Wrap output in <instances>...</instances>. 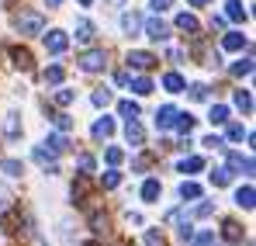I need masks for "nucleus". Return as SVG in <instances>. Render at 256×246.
Wrapping results in <instances>:
<instances>
[{
  "label": "nucleus",
  "mask_w": 256,
  "mask_h": 246,
  "mask_svg": "<svg viewBox=\"0 0 256 246\" xmlns=\"http://www.w3.org/2000/svg\"><path fill=\"white\" fill-rule=\"evenodd\" d=\"M198 170H204V160H201V156H187V160H180V173H198Z\"/></svg>",
  "instance_id": "obj_26"
},
{
  "label": "nucleus",
  "mask_w": 256,
  "mask_h": 246,
  "mask_svg": "<svg viewBox=\"0 0 256 246\" xmlns=\"http://www.w3.org/2000/svg\"><path fill=\"white\" fill-rule=\"evenodd\" d=\"M45 4H48V7H59V4H62V0H45Z\"/></svg>",
  "instance_id": "obj_54"
},
{
  "label": "nucleus",
  "mask_w": 256,
  "mask_h": 246,
  "mask_svg": "<svg viewBox=\"0 0 256 246\" xmlns=\"http://www.w3.org/2000/svg\"><path fill=\"white\" fill-rule=\"evenodd\" d=\"M100 184H104V191H111V187H118V184H122V173H118V170L111 166V170H108V173L100 177Z\"/></svg>",
  "instance_id": "obj_34"
},
{
  "label": "nucleus",
  "mask_w": 256,
  "mask_h": 246,
  "mask_svg": "<svg viewBox=\"0 0 256 246\" xmlns=\"http://www.w3.org/2000/svg\"><path fill=\"white\" fill-rule=\"evenodd\" d=\"M146 35H149L152 42H166L170 39V28H166L160 18H149V21H146Z\"/></svg>",
  "instance_id": "obj_7"
},
{
  "label": "nucleus",
  "mask_w": 256,
  "mask_h": 246,
  "mask_svg": "<svg viewBox=\"0 0 256 246\" xmlns=\"http://www.w3.org/2000/svg\"><path fill=\"white\" fill-rule=\"evenodd\" d=\"M80 4H84V7H90V4H94V0H80Z\"/></svg>",
  "instance_id": "obj_55"
},
{
  "label": "nucleus",
  "mask_w": 256,
  "mask_h": 246,
  "mask_svg": "<svg viewBox=\"0 0 256 246\" xmlns=\"http://www.w3.org/2000/svg\"><path fill=\"white\" fill-rule=\"evenodd\" d=\"M90 229H94L97 236H104V232H108V215H100V211H94V215H90Z\"/></svg>",
  "instance_id": "obj_30"
},
{
  "label": "nucleus",
  "mask_w": 256,
  "mask_h": 246,
  "mask_svg": "<svg viewBox=\"0 0 256 246\" xmlns=\"http://www.w3.org/2000/svg\"><path fill=\"white\" fill-rule=\"evenodd\" d=\"M176 28L187 35H198V18L194 14H176Z\"/></svg>",
  "instance_id": "obj_21"
},
{
  "label": "nucleus",
  "mask_w": 256,
  "mask_h": 246,
  "mask_svg": "<svg viewBox=\"0 0 256 246\" xmlns=\"http://www.w3.org/2000/svg\"><path fill=\"white\" fill-rule=\"evenodd\" d=\"M222 49H225V52H242V49H246V35H242V32L222 35Z\"/></svg>",
  "instance_id": "obj_10"
},
{
  "label": "nucleus",
  "mask_w": 256,
  "mask_h": 246,
  "mask_svg": "<svg viewBox=\"0 0 256 246\" xmlns=\"http://www.w3.org/2000/svg\"><path fill=\"white\" fill-rule=\"evenodd\" d=\"M222 236H225L228 243H239V239H242V225H239L236 218H225V222H222Z\"/></svg>",
  "instance_id": "obj_14"
},
{
  "label": "nucleus",
  "mask_w": 256,
  "mask_h": 246,
  "mask_svg": "<svg viewBox=\"0 0 256 246\" xmlns=\"http://www.w3.org/2000/svg\"><path fill=\"white\" fill-rule=\"evenodd\" d=\"M125 139H128V146H142V142H146V132H142L138 118H128V125H125Z\"/></svg>",
  "instance_id": "obj_11"
},
{
  "label": "nucleus",
  "mask_w": 256,
  "mask_h": 246,
  "mask_svg": "<svg viewBox=\"0 0 256 246\" xmlns=\"http://www.w3.org/2000/svg\"><path fill=\"white\" fill-rule=\"evenodd\" d=\"M80 70L84 73H100L104 66H108V52L104 49H86V52H80Z\"/></svg>",
  "instance_id": "obj_2"
},
{
  "label": "nucleus",
  "mask_w": 256,
  "mask_h": 246,
  "mask_svg": "<svg viewBox=\"0 0 256 246\" xmlns=\"http://www.w3.org/2000/svg\"><path fill=\"white\" fill-rule=\"evenodd\" d=\"M0 225H4V232H10V236H21V232H24L21 225H28V218H24V215H21L18 208H10V211H4Z\"/></svg>",
  "instance_id": "obj_4"
},
{
  "label": "nucleus",
  "mask_w": 256,
  "mask_h": 246,
  "mask_svg": "<svg viewBox=\"0 0 256 246\" xmlns=\"http://www.w3.org/2000/svg\"><path fill=\"white\" fill-rule=\"evenodd\" d=\"M228 122V108L225 104H214L212 108V125H225Z\"/></svg>",
  "instance_id": "obj_38"
},
{
  "label": "nucleus",
  "mask_w": 256,
  "mask_h": 246,
  "mask_svg": "<svg viewBox=\"0 0 256 246\" xmlns=\"http://www.w3.org/2000/svg\"><path fill=\"white\" fill-rule=\"evenodd\" d=\"M190 236H194V229H190V218H184V222H180V239L187 243Z\"/></svg>",
  "instance_id": "obj_47"
},
{
  "label": "nucleus",
  "mask_w": 256,
  "mask_h": 246,
  "mask_svg": "<svg viewBox=\"0 0 256 246\" xmlns=\"http://www.w3.org/2000/svg\"><path fill=\"white\" fill-rule=\"evenodd\" d=\"M132 166H135V170H149V166H152V156H135Z\"/></svg>",
  "instance_id": "obj_45"
},
{
  "label": "nucleus",
  "mask_w": 256,
  "mask_h": 246,
  "mask_svg": "<svg viewBox=\"0 0 256 246\" xmlns=\"http://www.w3.org/2000/svg\"><path fill=\"white\" fill-rule=\"evenodd\" d=\"M52 125H56V128H59V132H70V128H73V118H70V115H62V111H59V115H52Z\"/></svg>",
  "instance_id": "obj_39"
},
{
  "label": "nucleus",
  "mask_w": 256,
  "mask_h": 246,
  "mask_svg": "<svg viewBox=\"0 0 256 246\" xmlns=\"http://www.w3.org/2000/svg\"><path fill=\"white\" fill-rule=\"evenodd\" d=\"M212 243H214V232H208V229H204L201 236H194V243H190V246H212Z\"/></svg>",
  "instance_id": "obj_44"
},
{
  "label": "nucleus",
  "mask_w": 256,
  "mask_h": 246,
  "mask_svg": "<svg viewBox=\"0 0 256 246\" xmlns=\"http://www.w3.org/2000/svg\"><path fill=\"white\" fill-rule=\"evenodd\" d=\"M76 166H80V170H84V173H90V170H94V156H80V160H76Z\"/></svg>",
  "instance_id": "obj_48"
},
{
  "label": "nucleus",
  "mask_w": 256,
  "mask_h": 246,
  "mask_svg": "<svg viewBox=\"0 0 256 246\" xmlns=\"http://www.w3.org/2000/svg\"><path fill=\"white\" fill-rule=\"evenodd\" d=\"M204 146H212V149H218V146H222V139H218V135H208V139H204Z\"/></svg>",
  "instance_id": "obj_52"
},
{
  "label": "nucleus",
  "mask_w": 256,
  "mask_h": 246,
  "mask_svg": "<svg viewBox=\"0 0 256 246\" xmlns=\"http://www.w3.org/2000/svg\"><path fill=\"white\" fill-rule=\"evenodd\" d=\"M212 211H214V205H212V201H204V205H198V208H194V211H190L187 218H204V215H212Z\"/></svg>",
  "instance_id": "obj_41"
},
{
  "label": "nucleus",
  "mask_w": 256,
  "mask_h": 246,
  "mask_svg": "<svg viewBox=\"0 0 256 246\" xmlns=\"http://www.w3.org/2000/svg\"><path fill=\"white\" fill-rule=\"evenodd\" d=\"M146 246H163V232L160 229H149L146 232Z\"/></svg>",
  "instance_id": "obj_42"
},
{
  "label": "nucleus",
  "mask_w": 256,
  "mask_h": 246,
  "mask_svg": "<svg viewBox=\"0 0 256 246\" xmlns=\"http://www.w3.org/2000/svg\"><path fill=\"white\" fill-rule=\"evenodd\" d=\"M173 122H176V108H173V104H163V108L156 111V128L166 132V128H173Z\"/></svg>",
  "instance_id": "obj_9"
},
{
  "label": "nucleus",
  "mask_w": 256,
  "mask_h": 246,
  "mask_svg": "<svg viewBox=\"0 0 256 246\" xmlns=\"http://www.w3.org/2000/svg\"><path fill=\"white\" fill-rule=\"evenodd\" d=\"M128 83H132V90H135L138 97L152 94V80H149V77H135V80H128Z\"/></svg>",
  "instance_id": "obj_25"
},
{
  "label": "nucleus",
  "mask_w": 256,
  "mask_h": 246,
  "mask_svg": "<svg viewBox=\"0 0 256 246\" xmlns=\"http://www.w3.org/2000/svg\"><path fill=\"white\" fill-rule=\"evenodd\" d=\"M45 49H48L52 56H62V52L70 49V35H66V32H59V28H52V32L45 35Z\"/></svg>",
  "instance_id": "obj_6"
},
{
  "label": "nucleus",
  "mask_w": 256,
  "mask_h": 246,
  "mask_svg": "<svg viewBox=\"0 0 256 246\" xmlns=\"http://www.w3.org/2000/svg\"><path fill=\"white\" fill-rule=\"evenodd\" d=\"M236 108H242L246 115L253 111V94L250 90H236Z\"/></svg>",
  "instance_id": "obj_29"
},
{
  "label": "nucleus",
  "mask_w": 256,
  "mask_h": 246,
  "mask_svg": "<svg viewBox=\"0 0 256 246\" xmlns=\"http://www.w3.org/2000/svg\"><path fill=\"white\" fill-rule=\"evenodd\" d=\"M242 135H246V128H242V125H228V139H232V142H239Z\"/></svg>",
  "instance_id": "obj_46"
},
{
  "label": "nucleus",
  "mask_w": 256,
  "mask_h": 246,
  "mask_svg": "<svg viewBox=\"0 0 256 246\" xmlns=\"http://www.w3.org/2000/svg\"><path fill=\"white\" fill-rule=\"evenodd\" d=\"M187 4H190V7H208L212 0H187Z\"/></svg>",
  "instance_id": "obj_53"
},
{
  "label": "nucleus",
  "mask_w": 256,
  "mask_h": 246,
  "mask_svg": "<svg viewBox=\"0 0 256 246\" xmlns=\"http://www.w3.org/2000/svg\"><path fill=\"white\" fill-rule=\"evenodd\" d=\"M180 198H190V201H198V198H201V184H194V180H184V184H180Z\"/></svg>",
  "instance_id": "obj_24"
},
{
  "label": "nucleus",
  "mask_w": 256,
  "mask_h": 246,
  "mask_svg": "<svg viewBox=\"0 0 256 246\" xmlns=\"http://www.w3.org/2000/svg\"><path fill=\"white\" fill-rule=\"evenodd\" d=\"M114 80H118V83H122V87H125V83L132 80V77H128V70H118V73H114Z\"/></svg>",
  "instance_id": "obj_51"
},
{
  "label": "nucleus",
  "mask_w": 256,
  "mask_h": 246,
  "mask_svg": "<svg viewBox=\"0 0 256 246\" xmlns=\"http://www.w3.org/2000/svg\"><path fill=\"white\" fill-rule=\"evenodd\" d=\"M76 42H94V25L90 21H76Z\"/></svg>",
  "instance_id": "obj_31"
},
{
  "label": "nucleus",
  "mask_w": 256,
  "mask_h": 246,
  "mask_svg": "<svg viewBox=\"0 0 256 246\" xmlns=\"http://www.w3.org/2000/svg\"><path fill=\"white\" fill-rule=\"evenodd\" d=\"M118 115H122V118H138V104H135V101H118Z\"/></svg>",
  "instance_id": "obj_27"
},
{
  "label": "nucleus",
  "mask_w": 256,
  "mask_h": 246,
  "mask_svg": "<svg viewBox=\"0 0 256 246\" xmlns=\"http://www.w3.org/2000/svg\"><path fill=\"white\" fill-rule=\"evenodd\" d=\"M160 194H163V187H160V180H152V177H149V180L142 184V201H149V205H152V201H156Z\"/></svg>",
  "instance_id": "obj_18"
},
{
  "label": "nucleus",
  "mask_w": 256,
  "mask_h": 246,
  "mask_svg": "<svg viewBox=\"0 0 256 246\" xmlns=\"http://www.w3.org/2000/svg\"><path fill=\"white\" fill-rule=\"evenodd\" d=\"M7 56H10V66H14V70H21V73H32V70H35V59H32V52H28V49L10 45V49H7Z\"/></svg>",
  "instance_id": "obj_3"
},
{
  "label": "nucleus",
  "mask_w": 256,
  "mask_h": 246,
  "mask_svg": "<svg viewBox=\"0 0 256 246\" xmlns=\"http://www.w3.org/2000/svg\"><path fill=\"white\" fill-rule=\"evenodd\" d=\"M86 198H90V177L80 173L76 184H73V205H86Z\"/></svg>",
  "instance_id": "obj_8"
},
{
  "label": "nucleus",
  "mask_w": 256,
  "mask_h": 246,
  "mask_svg": "<svg viewBox=\"0 0 256 246\" xmlns=\"http://www.w3.org/2000/svg\"><path fill=\"white\" fill-rule=\"evenodd\" d=\"M228 166L239 170V173H253V160L242 156V153H228Z\"/></svg>",
  "instance_id": "obj_16"
},
{
  "label": "nucleus",
  "mask_w": 256,
  "mask_h": 246,
  "mask_svg": "<svg viewBox=\"0 0 256 246\" xmlns=\"http://www.w3.org/2000/svg\"><path fill=\"white\" fill-rule=\"evenodd\" d=\"M253 198H256V194H253V187H250V184H246V187H239V191H236V205H239V208H246V211H250V208L256 205Z\"/></svg>",
  "instance_id": "obj_20"
},
{
  "label": "nucleus",
  "mask_w": 256,
  "mask_h": 246,
  "mask_svg": "<svg viewBox=\"0 0 256 246\" xmlns=\"http://www.w3.org/2000/svg\"><path fill=\"white\" fill-rule=\"evenodd\" d=\"M138 28H142V18H138L135 11L122 14V32H125V35H138Z\"/></svg>",
  "instance_id": "obj_15"
},
{
  "label": "nucleus",
  "mask_w": 256,
  "mask_h": 246,
  "mask_svg": "<svg viewBox=\"0 0 256 246\" xmlns=\"http://www.w3.org/2000/svg\"><path fill=\"white\" fill-rule=\"evenodd\" d=\"M163 87H166L170 94H184V87H187V80H184L180 73H166V77H163Z\"/></svg>",
  "instance_id": "obj_19"
},
{
  "label": "nucleus",
  "mask_w": 256,
  "mask_h": 246,
  "mask_svg": "<svg viewBox=\"0 0 256 246\" xmlns=\"http://www.w3.org/2000/svg\"><path fill=\"white\" fill-rule=\"evenodd\" d=\"M18 32L21 35H42L45 32V18L38 14V11H24V14H18Z\"/></svg>",
  "instance_id": "obj_1"
},
{
  "label": "nucleus",
  "mask_w": 256,
  "mask_h": 246,
  "mask_svg": "<svg viewBox=\"0 0 256 246\" xmlns=\"http://www.w3.org/2000/svg\"><path fill=\"white\" fill-rule=\"evenodd\" d=\"M173 128H176V132H184V135H190V128H194V115H180V111H176Z\"/></svg>",
  "instance_id": "obj_28"
},
{
  "label": "nucleus",
  "mask_w": 256,
  "mask_h": 246,
  "mask_svg": "<svg viewBox=\"0 0 256 246\" xmlns=\"http://www.w3.org/2000/svg\"><path fill=\"white\" fill-rule=\"evenodd\" d=\"M212 184H214V187H228V184H232V170H214Z\"/></svg>",
  "instance_id": "obj_35"
},
{
  "label": "nucleus",
  "mask_w": 256,
  "mask_h": 246,
  "mask_svg": "<svg viewBox=\"0 0 256 246\" xmlns=\"http://www.w3.org/2000/svg\"><path fill=\"white\" fill-rule=\"evenodd\" d=\"M225 14H228L232 21H246V18H250V14H246V7H242L239 0H228V4H225Z\"/></svg>",
  "instance_id": "obj_23"
},
{
  "label": "nucleus",
  "mask_w": 256,
  "mask_h": 246,
  "mask_svg": "<svg viewBox=\"0 0 256 246\" xmlns=\"http://www.w3.org/2000/svg\"><path fill=\"white\" fill-rule=\"evenodd\" d=\"M222 28H225V18L214 14V18H212V32H222Z\"/></svg>",
  "instance_id": "obj_50"
},
{
  "label": "nucleus",
  "mask_w": 256,
  "mask_h": 246,
  "mask_svg": "<svg viewBox=\"0 0 256 246\" xmlns=\"http://www.w3.org/2000/svg\"><path fill=\"white\" fill-rule=\"evenodd\" d=\"M4 135H7V139H18V135H21V115H18V111L7 115V122H4Z\"/></svg>",
  "instance_id": "obj_17"
},
{
  "label": "nucleus",
  "mask_w": 256,
  "mask_h": 246,
  "mask_svg": "<svg viewBox=\"0 0 256 246\" xmlns=\"http://www.w3.org/2000/svg\"><path fill=\"white\" fill-rule=\"evenodd\" d=\"M0 170H4L7 177H21V173H24V166H21V160H4V163H0Z\"/></svg>",
  "instance_id": "obj_33"
},
{
  "label": "nucleus",
  "mask_w": 256,
  "mask_h": 246,
  "mask_svg": "<svg viewBox=\"0 0 256 246\" xmlns=\"http://www.w3.org/2000/svg\"><path fill=\"white\" fill-rule=\"evenodd\" d=\"M42 77H45V83H48V87H59V83H62V66H48Z\"/></svg>",
  "instance_id": "obj_32"
},
{
  "label": "nucleus",
  "mask_w": 256,
  "mask_h": 246,
  "mask_svg": "<svg viewBox=\"0 0 256 246\" xmlns=\"http://www.w3.org/2000/svg\"><path fill=\"white\" fill-rule=\"evenodd\" d=\"M90 135H94L97 142H100V139H111V135H114V122H111V118H97L94 128H90Z\"/></svg>",
  "instance_id": "obj_12"
},
{
  "label": "nucleus",
  "mask_w": 256,
  "mask_h": 246,
  "mask_svg": "<svg viewBox=\"0 0 256 246\" xmlns=\"http://www.w3.org/2000/svg\"><path fill=\"white\" fill-rule=\"evenodd\" d=\"M250 73H253V63H250V59L232 63V77H250Z\"/></svg>",
  "instance_id": "obj_36"
},
{
  "label": "nucleus",
  "mask_w": 256,
  "mask_h": 246,
  "mask_svg": "<svg viewBox=\"0 0 256 246\" xmlns=\"http://www.w3.org/2000/svg\"><path fill=\"white\" fill-rule=\"evenodd\" d=\"M90 101H94V108H108V104H111V90H104V87H100V90H94V97H90Z\"/></svg>",
  "instance_id": "obj_37"
},
{
  "label": "nucleus",
  "mask_w": 256,
  "mask_h": 246,
  "mask_svg": "<svg viewBox=\"0 0 256 246\" xmlns=\"http://www.w3.org/2000/svg\"><path fill=\"white\" fill-rule=\"evenodd\" d=\"M125 63H128V70H142V73H146V70L156 66V56H152V52H138V49H132V52L125 56Z\"/></svg>",
  "instance_id": "obj_5"
},
{
  "label": "nucleus",
  "mask_w": 256,
  "mask_h": 246,
  "mask_svg": "<svg viewBox=\"0 0 256 246\" xmlns=\"http://www.w3.org/2000/svg\"><path fill=\"white\" fill-rule=\"evenodd\" d=\"M173 4H176V0H152V11H166Z\"/></svg>",
  "instance_id": "obj_49"
},
{
  "label": "nucleus",
  "mask_w": 256,
  "mask_h": 246,
  "mask_svg": "<svg viewBox=\"0 0 256 246\" xmlns=\"http://www.w3.org/2000/svg\"><path fill=\"white\" fill-rule=\"evenodd\" d=\"M45 149H48L52 156L66 153V149H70V139H66V132H59V135H48V139H45Z\"/></svg>",
  "instance_id": "obj_13"
},
{
  "label": "nucleus",
  "mask_w": 256,
  "mask_h": 246,
  "mask_svg": "<svg viewBox=\"0 0 256 246\" xmlns=\"http://www.w3.org/2000/svg\"><path fill=\"white\" fill-rule=\"evenodd\" d=\"M52 101H56L59 108H70V104L76 101V90H70V87H59V90L52 94Z\"/></svg>",
  "instance_id": "obj_22"
},
{
  "label": "nucleus",
  "mask_w": 256,
  "mask_h": 246,
  "mask_svg": "<svg viewBox=\"0 0 256 246\" xmlns=\"http://www.w3.org/2000/svg\"><path fill=\"white\" fill-rule=\"evenodd\" d=\"M122 160H125V153H122L118 146H111V149H108V163H111V166H118Z\"/></svg>",
  "instance_id": "obj_43"
},
{
  "label": "nucleus",
  "mask_w": 256,
  "mask_h": 246,
  "mask_svg": "<svg viewBox=\"0 0 256 246\" xmlns=\"http://www.w3.org/2000/svg\"><path fill=\"white\" fill-rule=\"evenodd\" d=\"M184 90H190V101H208V87L204 83H194V87H184Z\"/></svg>",
  "instance_id": "obj_40"
}]
</instances>
